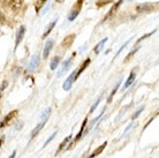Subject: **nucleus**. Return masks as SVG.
<instances>
[{
	"label": "nucleus",
	"mask_w": 159,
	"mask_h": 158,
	"mask_svg": "<svg viewBox=\"0 0 159 158\" xmlns=\"http://www.w3.org/2000/svg\"><path fill=\"white\" fill-rule=\"evenodd\" d=\"M22 4H23L22 0H5L4 1L5 6H6L8 9L14 11V12H15V11H19L21 8V6H22Z\"/></svg>",
	"instance_id": "obj_1"
},
{
	"label": "nucleus",
	"mask_w": 159,
	"mask_h": 158,
	"mask_svg": "<svg viewBox=\"0 0 159 158\" xmlns=\"http://www.w3.org/2000/svg\"><path fill=\"white\" fill-rule=\"evenodd\" d=\"M17 113H19V111L17 110H13L12 112H9V113H8V114L4 118V120L0 123V129H1V128H4L5 126H7L8 123H12V120L15 118L16 115H17Z\"/></svg>",
	"instance_id": "obj_2"
},
{
	"label": "nucleus",
	"mask_w": 159,
	"mask_h": 158,
	"mask_svg": "<svg viewBox=\"0 0 159 158\" xmlns=\"http://www.w3.org/2000/svg\"><path fill=\"white\" fill-rule=\"evenodd\" d=\"M76 72H77V71H73V73H70V75L68 76L67 80L64 82V84H62V88H64L65 91L70 90V88H72V86H73V82L76 80Z\"/></svg>",
	"instance_id": "obj_3"
},
{
	"label": "nucleus",
	"mask_w": 159,
	"mask_h": 158,
	"mask_svg": "<svg viewBox=\"0 0 159 158\" xmlns=\"http://www.w3.org/2000/svg\"><path fill=\"white\" fill-rule=\"evenodd\" d=\"M151 11H153V5L150 2H143V4H139L136 6L137 13H149Z\"/></svg>",
	"instance_id": "obj_4"
},
{
	"label": "nucleus",
	"mask_w": 159,
	"mask_h": 158,
	"mask_svg": "<svg viewBox=\"0 0 159 158\" xmlns=\"http://www.w3.org/2000/svg\"><path fill=\"white\" fill-rule=\"evenodd\" d=\"M75 34H70V35L66 36L64 38V40L61 42V48L64 49H69L73 45L74 40H75Z\"/></svg>",
	"instance_id": "obj_5"
},
{
	"label": "nucleus",
	"mask_w": 159,
	"mask_h": 158,
	"mask_svg": "<svg viewBox=\"0 0 159 158\" xmlns=\"http://www.w3.org/2000/svg\"><path fill=\"white\" fill-rule=\"evenodd\" d=\"M74 55H75V53H74V54H73V57H70L69 59L65 60V61H64V63H62V67H61V69H60V71L58 72V74H57V76H58V77L62 76V74H65V73L69 69V67H70V63H72V61H73V58H74Z\"/></svg>",
	"instance_id": "obj_6"
},
{
	"label": "nucleus",
	"mask_w": 159,
	"mask_h": 158,
	"mask_svg": "<svg viewBox=\"0 0 159 158\" xmlns=\"http://www.w3.org/2000/svg\"><path fill=\"white\" fill-rule=\"evenodd\" d=\"M39 63H40L39 55L38 54L34 55V57L31 58V61H30V63H29V66H28V72L36 71L37 68H38V66H39Z\"/></svg>",
	"instance_id": "obj_7"
},
{
	"label": "nucleus",
	"mask_w": 159,
	"mask_h": 158,
	"mask_svg": "<svg viewBox=\"0 0 159 158\" xmlns=\"http://www.w3.org/2000/svg\"><path fill=\"white\" fill-rule=\"evenodd\" d=\"M82 1L83 0H79V2H77V5H76V7L74 8V9H72V12L69 13V15H68V21H74L76 19V16L79 15L80 13V7H81V5H82Z\"/></svg>",
	"instance_id": "obj_8"
},
{
	"label": "nucleus",
	"mask_w": 159,
	"mask_h": 158,
	"mask_svg": "<svg viewBox=\"0 0 159 158\" xmlns=\"http://www.w3.org/2000/svg\"><path fill=\"white\" fill-rule=\"evenodd\" d=\"M24 34H25V27L24 26H21L20 29L17 30V34H16V40H15V49L20 45V43L22 42L24 37Z\"/></svg>",
	"instance_id": "obj_9"
},
{
	"label": "nucleus",
	"mask_w": 159,
	"mask_h": 158,
	"mask_svg": "<svg viewBox=\"0 0 159 158\" xmlns=\"http://www.w3.org/2000/svg\"><path fill=\"white\" fill-rule=\"evenodd\" d=\"M53 40H48L46 43H45V46H44V51H43V58L44 59H46L50 54V52H51L52 48H53Z\"/></svg>",
	"instance_id": "obj_10"
},
{
	"label": "nucleus",
	"mask_w": 159,
	"mask_h": 158,
	"mask_svg": "<svg viewBox=\"0 0 159 158\" xmlns=\"http://www.w3.org/2000/svg\"><path fill=\"white\" fill-rule=\"evenodd\" d=\"M48 123V121H44V120H40V123H38V125H37L36 127H35V128H34V131L31 132V135H30V138H34L35 137V136H36L37 134H38V133H39L40 131H42V128H43L44 126H45V123Z\"/></svg>",
	"instance_id": "obj_11"
},
{
	"label": "nucleus",
	"mask_w": 159,
	"mask_h": 158,
	"mask_svg": "<svg viewBox=\"0 0 159 158\" xmlns=\"http://www.w3.org/2000/svg\"><path fill=\"white\" fill-rule=\"evenodd\" d=\"M106 146H107V142L105 141V142H104L103 144H102V146H98V148H97V149H96V150L93 151V152H92V154L90 155V156H89V158H95V157H97L98 155H100V154H102V152H103L104 149L106 148Z\"/></svg>",
	"instance_id": "obj_12"
},
{
	"label": "nucleus",
	"mask_w": 159,
	"mask_h": 158,
	"mask_svg": "<svg viewBox=\"0 0 159 158\" xmlns=\"http://www.w3.org/2000/svg\"><path fill=\"white\" fill-rule=\"evenodd\" d=\"M57 22H58V20H54V21H52L51 23L48 24V29H46V30H45V32H44L43 34V36H42V37H43L44 40H45V37H48V34H50V32L52 31V29H53V28L56 27V24H57Z\"/></svg>",
	"instance_id": "obj_13"
},
{
	"label": "nucleus",
	"mask_w": 159,
	"mask_h": 158,
	"mask_svg": "<svg viewBox=\"0 0 159 158\" xmlns=\"http://www.w3.org/2000/svg\"><path fill=\"white\" fill-rule=\"evenodd\" d=\"M135 77H136V74L134 73V72H131L130 73V75L128 76V79H127V81H126V84H125V89H127L128 87H130L131 84H133V82L135 81Z\"/></svg>",
	"instance_id": "obj_14"
},
{
	"label": "nucleus",
	"mask_w": 159,
	"mask_h": 158,
	"mask_svg": "<svg viewBox=\"0 0 159 158\" xmlns=\"http://www.w3.org/2000/svg\"><path fill=\"white\" fill-rule=\"evenodd\" d=\"M87 123H88V118H85V119H84L83 123H82V126H81V129H80V132L77 133V135L75 136V140H74V141H79L80 138H81V136H82V135H83V133H84V128H85V126H87Z\"/></svg>",
	"instance_id": "obj_15"
},
{
	"label": "nucleus",
	"mask_w": 159,
	"mask_h": 158,
	"mask_svg": "<svg viewBox=\"0 0 159 158\" xmlns=\"http://www.w3.org/2000/svg\"><path fill=\"white\" fill-rule=\"evenodd\" d=\"M72 137H73L72 135H68L67 137L65 138L64 141H62V142L60 143L59 146H58V150H57V154H59V152H60L61 150H64V148L66 146V144H67V143L69 142V141H70V138H72Z\"/></svg>",
	"instance_id": "obj_16"
},
{
	"label": "nucleus",
	"mask_w": 159,
	"mask_h": 158,
	"mask_svg": "<svg viewBox=\"0 0 159 158\" xmlns=\"http://www.w3.org/2000/svg\"><path fill=\"white\" fill-rule=\"evenodd\" d=\"M90 61H91V60H90V58H88V59H85V61H84V63H82V66H81V68H80L79 71L76 72V79H77V77H79V76L81 75V73H82V72H83L84 69H85V68H87L88 66H89V63H90Z\"/></svg>",
	"instance_id": "obj_17"
},
{
	"label": "nucleus",
	"mask_w": 159,
	"mask_h": 158,
	"mask_svg": "<svg viewBox=\"0 0 159 158\" xmlns=\"http://www.w3.org/2000/svg\"><path fill=\"white\" fill-rule=\"evenodd\" d=\"M106 42H107V38H104V40H102V42H99V43L96 45L95 49H93V51H95L96 54H98V53H99V52L102 51V50H103L104 45H105V43H106Z\"/></svg>",
	"instance_id": "obj_18"
},
{
	"label": "nucleus",
	"mask_w": 159,
	"mask_h": 158,
	"mask_svg": "<svg viewBox=\"0 0 159 158\" xmlns=\"http://www.w3.org/2000/svg\"><path fill=\"white\" fill-rule=\"evenodd\" d=\"M120 84H121V80H119V82L116 83V87L113 88V90H112V92H111V96L108 97V99H107V103L110 104L112 102V99H113V97H114V95L116 94V91H118V89H119V87H120Z\"/></svg>",
	"instance_id": "obj_19"
},
{
	"label": "nucleus",
	"mask_w": 159,
	"mask_h": 158,
	"mask_svg": "<svg viewBox=\"0 0 159 158\" xmlns=\"http://www.w3.org/2000/svg\"><path fill=\"white\" fill-rule=\"evenodd\" d=\"M59 63H60V57H54L53 59L51 60V63H50V68H51L52 71H54L58 66H59Z\"/></svg>",
	"instance_id": "obj_20"
},
{
	"label": "nucleus",
	"mask_w": 159,
	"mask_h": 158,
	"mask_svg": "<svg viewBox=\"0 0 159 158\" xmlns=\"http://www.w3.org/2000/svg\"><path fill=\"white\" fill-rule=\"evenodd\" d=\"M51 111H52L51 107H48V109H46V110L44 111L43 113H42V115H40V120H44V121H48V117L51 115Z\"/></svg>",
	"instance_id": "obj_21"
},
{
	"label": "nucleus",
	"mask_w": 159,
	"mask_h": 158,
	"mask_svg": "<svg viewBox=\"0 0 159 158\" xmlns=\"http://www.w3.org/2000/svg\"><path fill=\"white\" fill-rule=\"evenodd\" d=\"M122 1H123V0H119V2H116V4L114 5L113 7H112L111 12H110V14H108V15H111V14H113V13H116V9H118V8H119L120 5L122 4Z\"/></svg>",
	"instance_id": "obj_22"
},
{
	"label": "nucleus",
	"mask_w": 159,
	"mask_h": 158,
	"mask_svg": "<svg viewBox=\"0 0 159 158\" xmlns=\"http://www.w3.org/2000/svg\"><path fill=\"white\" fill-rule=\"evenodd\" d=\"M143 110H144V106H141V107H139V110L136 111L135 113H134V114L131 115V120H135V119L137 118V117H139V114H141V112H142Z\"/></svg>",
	"instance_id": "obj_23"
},
{
	"label": "nucleus",
	"mask_w": 159,
	"mask_h": 158,
	"mask_svg": "<svg viewBox=\"0 0 159 158\" xmlns=\"http://www.w3.org/2000/svg\"><path fill=\"white\" fill-rule=\"evenodd\" d=\"M100 97H98V98H97V100H96L95 103H93V105H92L91 106V109H90V113H93V111L96 110V109H97V106H98V104L100 103Z\"/></svg>",
	"instance_id": "obj_24"
},
{
	"label": "nucleus",
	"mask_w": 159,
	"mask_h": 158,
	"mask_svg": "<svg viewBox=\"0 0 159 158\" xmlns=\"http://www.w3.org/2000/svg\"><path fill=\"white\" fill-rule=\"evenodd\" d=\"M45 4V0H37L36 5H35V8H36V11L38 12L40 8H42V6Z\"/></svg>",
	"instance_id": "obj_25"
},
{
	"label": "nucleus",
	"mask_w": 159,
	"mask_h": 158,
	"mask_svg": "<svg viewBox=\"0 0 159 158\" xmlns=\"http://www.w3.org/2000/svg\"><path fill=\"white\" fill-rule=\"evenodd\" d=\"M130 40H131V38H130V40H128L127 42H125V44H123L122 46H121V48H120V50H119V51L116 52V57H119V54H120V53H121V52H122V50H123V49H125V48H126V46H127V45H128V43H129V42H130Z\"/></svg>",
	"instance_id": "obj_26"
},
{
	"label": "nucleus",
	"mask_w": 159,
	"mask_h": 158,
	"mask_svg": "<svg viewBox=\"0 0 159 158\" xmlns=\"http://www.w3.org/2000/svg\"><path fill=\"white\" fill-rule=\"evenodd\" d=\"M57 134H58V132H54V133H53V134H52V135H51V136H50V137H48V141H46V142L44 143V146H44V148H45V146H48V143L51 142V141H52V140H53V138L56 137V135H57Z\"/></svg>",
	"instance_id": "obj_27"
},
{
	"label": "nucleus",
	"mask_w": 159,
	"mask_h": 158,
	"mask_svg": "<svg viewBox=\"0 0 159 158\" xmlns=\"http://www.w3.org/2000/svg\"><path fill=\"white\" fill-rule=\"evenodd\" d=\"M137 50H139V48H136V49H135V50H133V51H131V52H130V53H129V54H128V55H127V58H126V59H125V63H126V61H128V60L130 59V58H131V55L134 54V53H135V52H136V51H137Z\"/></svg>",
	"instance_id": "obj_28"
},
{
	"label": "nucleus",
	"mask_w": 159,
	"mask_h": 158,
	"mask_svg": "<svg viewBox=\"0 0 159 158\" xmlns=\"http://www.w3.org/2000/svg\"><path fill=\"white\" fill-rule=\"evenodd\" d=\"M5 21H6V16H5L4 13L0 11V23H5Z\"/></svg>",
	"instance_id": "obj_29"
},
{
	"label": "nucleus",
	"mask_w": 159,
	"mask_h": 158,
	"mask_svg": "<svg viewBox=\"0 0 159 158\" xmlns=\"http://www.w3.org/2000/svg\"><path fill=\"white\" fill-rule=\"evenodd\" d=\"M131 127H133V123H129V126L127 127V128H126V129H125V133H123V135H126L128 133V132H129V129H130Z\"/></svg>",
	"instance_id": "obj_30"
},
{
	"label": "nucleus",
	"mask_w": 159,
	"mask_h": 158,
	"mask_svg": "<svg viewBox=\"0 0 159 158\" xmlns=\"http://www.w3.org/2000/svg\"><path fill=\"white\" fill-rule=\"evenodd\" d=\"M15 156H16V151H13L12 155H11V156H9L8 158H15Z\"/></svg>",
	"instance_id": "obj_31"
},
{
	"label": "nucleus",
	"mask_w": 159,
	"mask_h": 158,
	"mask_svg": "<svg viewBox=\"0 0 159 158\" xmlns=\"http://www.w3.org/2000/svg\"><path fill=\"white\" fill-rule=\"evenodd\" d=\"M6 86H7V82H6V81H4V82H2V86H1V89L6 88Z\"/></svg>",
	"instance_id": "obj_32"
},
{
	"label": "nucleus",
	"mask_w": 159,
	"mask_h": 158,
	"mask_svg": "<svg viewBox=\"0 0 159 158\" xmlns=\"http://www.w3.org/2000/svg\"><path fill=\"white\" fill-rule=\"evenodd\" d=\"M4 140H5V136H2V137H1V140H0V146L4 143Z\"/></svg>",
	"instance_id": "obj_33"
},
{
	"label": "nucleus",
	"mask_w": 159,
	"mask_h": 158,
	"mask_svg": "<svg viewBox=\"0 0 159 158\" xmlns=\"http://www.w3.org/2000/svg\"><path fill=\"white\" fill-rule=\"evenodd\" d=\"M58 4H62V2H65V0H56Z\"/></svg>",
	"instance_id": "obj_34"
},
{
	"label": "nucleus",
	"mask_w": 159,
	"mask_h": 158,
	"mask_svg": "<svg viewBox=\"0 0 159 158\" xmlns=\"http://www.w3.org/2000/svg\"><path fill=\"white\" fill-rule=\"evenodd\" d=\"M0 98H1V91H0Z\"/></svg>",
	"instance_id": "obj_35"
},
{
	"label": "nucleus",
	"mask_w": 159,
	"mask_h": 158,
	"mask_svg": "<svg viewBox=\"0 0 159 158\" xmlns=\"http://www.w3.org/2000/svg\"><path fill=\"white\" fill-rule=\"evenodd\" d=\"M128 1H131V0H128Z\"/></svg>",
	"instance_id": "obj_36"
}]
</instances>
